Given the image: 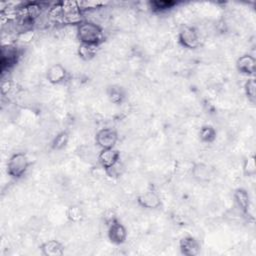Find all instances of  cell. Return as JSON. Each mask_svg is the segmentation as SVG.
I'll return each mask as SVG.
<instances>
[{
	"label": "cell",
	"instance_id": "obj_19",
	"mask_svg": "<svg viewBox=\"0 0 256 256\" xmlns=\"http://www.w3.org/2000/svg\"><path fill=\"white\" fill-rule=\"evenodd\" d=\"M84 210L80 205L73 204L68 206L66 210V217L70 222L73 223H79L84 219Z\"/></svg>",
	"mask_w": 256,
	"mask_h": 256
},
{
	"label": "cell",
	"instance_id": "obj_15",
	"mask_svg": "<svg viewBox=\"0 0 256 256\" xmlns=\"http://www.w3.org/2000/svg\"><path fill=\"white\" fill-rule=\"evenodd\" d=\"M107 97L110 102H112L113 104L119 105L124 102L126 98V93L122 87L118 85H112V86H109L107 89Z\"/></svg>",
	"mask_w": 256,
	"mask_h": 256
},
{
	"label": "cell",
	"instance_id": "obj_13",
	"mask_svg": "<svg viewBox=\"0 0 256 256\" xmlns=\"http://www.w3.org/2000/svg\"><path fill=\"white\" fill-rule=\"evenodd\" d=\"M46 79L54 85L64 83L68 79V71L62 64H53L46 72Z\"/></svg>",
	"mask_w": 256,
	"mask_h": 256
},
{
	"label": "cell",
	"instance_id": "obj_2",
	"mask_svg": "<svg viewBox=\"0 0 256 256\" xmlns=\"http://www.w3.org/2000/svg\"><path fill=\"white\" fill-rule=\"evenodd\" d=\"M30 164L31 162L24 152H16L12 154L8 159L6 166L7 174L11 178L18 180L26 174Z\"/></svg>",
	"mask_w": 256,
	"mask_h": 256
},
{
	"label": "cell",
	"instance_id": "obj_18",
	"mask_svg": "<svg viewBox=\"0 0 256 256\" xmlns=\"http://www.w3.org/2000/svg\"><path fill=\"white\" fill-rule=\"evenodd\" d=\"M69 138H70V135L66 130L60 131L52 139L51 148L55 151H60V150L64 149L69 142Z\"/></svg>",
	"mask_w": 256,
	"mask_h": 256
},
{
	"label": "cell",
	"instance_id": "obj_7",
	"mask_svg": "<svg viewBox=\"0 0 256 256\" xmlns=\"http://www.w3.org/2000/svg\"><path fill=\"white\" fill-rule=\"evenodd\" d=\"M97 161L100 167L105 171L115 166L118 162H120V152L118 149L108 148V149H101L98 156Z\"/></svg>",
	"mask_w": 256,
	"mask_h": 256
},
{
	"label": "cell",
	"instance_id": "obj_6",
	"mask_svg": "<svg viewBox=\"0 0 256 256\" xmlns=\"http://www.w3.org/2000/svg\"><path fill=\"white\" fill-rule=\"evenodd\" d=\"M118 139V132L110 127L101 128L95 135V143L100 149L114 148Z\"/></svg>",
	"mask_w": 256,
	"mask_h": 256
},
{
	"label": "cell",
	"instance_id": "obj_11",
	"mask_svg": "<svg viewBox=\"0 0 256 256\" xmlns=\"http://www.w3.org/2000/svg\"><path fill=\"white\" fill-rule=\"evenodd\" d=\"M179 250L184 256H196L201 251V244L193 236H184L179 240Z\"/></svg>",
	"mask_w": 256,
	"mask_h": 256
},
{
	"label": "cell",
	"instance_id": "obj_12",
	"mask_svg": "<svg viewBox=\"0 0 256 256\" xmlns=\"http://www.w3.org/2000/svg\"><path fill=\"white\" fill-rule=\"evenodd\" d=\"M233 199L238 210L243 215H247L251 208V198L248 191L242 187L235 189L233 192Z\"/></svg>",
	"mask_w": 256,
	"mask_h": 256
},
{
	"label": "cell",
	"instance_id": "obj_10",
	"mask_svg": "<svg viewBox=\"0 0 256 256\" xmlns=\"http://www.w3.org/2000/svg\"><path fill=\"white\" fill-rule=\"evenodd\" d=\"M236 69L237 71L242 74L249 77L255 76L256 71V59L254 56L250 54H243L236 60Z\"/></svg>",
	"mask_w": 256,
	"mask_h": 256
},
{
	"label": "cell",
	"instance_id": "obj_21",
	"mask_svg": "<svg viewBox=\"0 0 256 256\" xmlns=\"http://www.w3.org/2000/svg\"><path fill=\"white\" fill-rule=\"evenodd\" d=\"M242 171L246 177H252L256 174L255 156L253 154L248 155L244 158L242 163Z\"/></svg>",
	"mask_w": 256,
	"mask_h": 256
},
{
	"label": "cell",
	"instance_id": "obj_22",
	"mask_svg": "<svg viewBox=\"0 0 256 256\" xmlns=\"http://www.w3.org/2000/svg\"><path fill=\"white\" fill-rule=\"evenodd\" d=\"M244 93L247 99L251 103H255L256 101V81L255 77H249L244 83Z\"/></svg>",
	"mask_w": 256,
	"mask_h": 256
},
{
	"label": "cell",
	"instance_id": "obj_3",
	"mask_svg": "<svg viewBox=\"0 0 256 256\" xmlns=\"http://www.w3.org/2000/svg\"><path fill=\"white\" fill-rule=\"evenodd\" d=\"M178 42L186 49H196L200 46V34L194 26H183L178 32Z\"/></svg>",
	"mask_w": 256,
	"mask_h": 256
},
{
	"label": "cell",
	"instance_id": "obj_8",
	"mask_svg": "<svg viewBox=\"0 0 256 256\" xmlns=\"http://www.w3.org/2000/svg\"><path fill=\"white\" fill-rule=\"evenodd\" d=\"M137 203L139 206L145 209H158L162 205L161 198L159 194L153 190V189H148L142 193H140L137 196Z\"/></svg>",
	"mask_w": 256,
	"mask_h": 256
},
{
	"label": "cell",
	"instance_id": "obj_9",
	"mask_svg": "<svg viewBox=\"0 0 256 256\" xmlns=\"http://www.w3.org/2000/svg\"><path fill=\"white\" fill-rule=\"evenodd\" d=\"M191 175L198 182H209L214 178L215 170L207 163L196 162L191 168Z\"/></svg>",
	"mask_w": 256,
	"mask_h": 256
},
{
	"label": "cell",
	"instance_id": "obj_17",
	"mask_svg": "<svg viewBox=\"0 0 256 256\" xmlns=\"http://www.w3.org/2000/svg\"><path fill=\"white\" fill-rule=\"evenodd\" d=\"M98 48H99V46L88 45V44H79V46L77 48V54L82 60L90 61L96 56V54L98 52Z\"/></svg>",
	"mask_w": 256,
	"mask_h": 256
},
{
	"label": "cell",
	"instance_id": "obj_5",
	"mask_svg": "<svg viewBox=\"0 0 256 256\" xmlns=\"http://www.w3.org/2000/svg\"><path fill=\"white\" fill-rule=\"evenodd\" d=\"M107 237L109 241L115 245H121L126 242L128 232L124 224H122L118 218H114L107 223Z\"/></svg>",
	"mask_w": 256,
	"mask_h": 256
},
{
	"label": "cell",
	"instance_id": "obj_1",
	"mask_svg": "<svg viewBox=\"0 0 256 256\" xmlns=\"http://www.w3.org/2000/svg\"><path fill=\"white\" fill-rule=\"evenodd\" d=\"M76 37L80 44L100 46L104 41L103 28L89 20H82L76 25Z\"/></svg>",
	"mask_w": 256,
	"mask_h": 256
},
{
	"label": "cell",
	"instance_id": "obj_4",
	"mask_svg": "<svg viewBox=\"0 0 256 256\" xmlns=\"http://www.w3.org/2000/svg\"><path fill=\"white\" fill-rule=\"evenodd\" d=\"M21 52L16 44H4L1 47V71L13 68L20 59Z\"/></svg>",
	"mask_w": 256,
	"mask_h": 256
},
{
	"label": "cell",
	"instance_id": "obj_20",
	"mask_svg": "<svg viewBox=\"0 0 256 256\" xmlns=\"http://www.w3.org/2000/svg\"><path fill=\"white\" fill-rule=\"evenodd\" d=\"M199 139L203 143H212L216 139L217 131L212 125H203L198 133Z\"/></svg>",
	"mask_w": 256,
	"mask_h": 256
},
{
	"label": "cell",
	"instance_id": "obj_16",
	"mask_svg": "<svg viewBox=\"0 0 256 256\" xmlns=\"http://www.w3.org/2000/svg\"><path fill=\"white\" fill-rule=\"evenodd\" d=\"M178 3L173 0H153L149 1L148 5L151 11L155 13H162L171 10L174 8Z\"/></svg>",
	"mask_w": 256,
	"mask_h": 256
},
{
	"label": "cell",
	"instance_id": "obj_14",
	"mask_svg": "<svg viewBox=\"0 0 256 256\" xmlns=\"http://www.w3.org/2000/svg\"><path fill=\"white\" fill-rule=\"evenodd\" d=\"M39 248L44 256H62L64 254V245L55 239L43 242Z\"/></svg>",
	"mask_w": 256,
	"mask_h": 256
}]
</instances>
